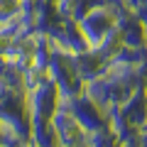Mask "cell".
<instances>
[{"instance_id":"6da1fadb","label":"cell","mask_w":147,"mask_h":147,"mask_svg":"<svg viewBox=\"0 0 147 147\" xmlns=\"http://www.w3.org/2000/svg\"><path fill=\"white\" fill-rule=\"evenodd\" d=\"M81 27H84V30H81V34H84L86 39L98 42V39H103V37H105V30L110 27V17L105 15L103 10L88 12V17L81 22Z\"/></svg>"}]
</instances>
